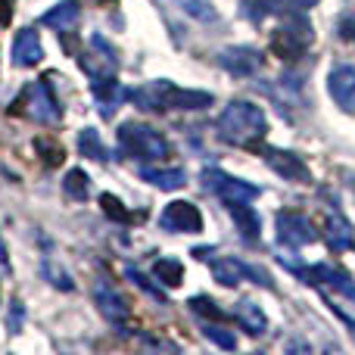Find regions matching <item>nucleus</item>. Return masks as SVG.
Masks as SVG:
<instances>
[{
  "label": "nucleus",
  "instance_id": "obj_1",
  "mask_svg": "<svg viewBox=\"0 0 355 355\" xmlns=\"http://www.w3.org/2000/svg\"><path fill=\"white\" fill-rule=\"evenodd\" d=\"M218 137L231 147H246L256 150L259 141L268 131V119H265L262 106L250 103V100H231L225 106V112L218 116V125H215Z\"/></svg>",
  "mask_w": 355,
  "mask_h": 355
},
{
  "label": "nucleus",
  "instance_id": "obj_2",
  "mask_svg": "<svg viewBox=\"0 0 355 355\" xmlns=\"http://www.w3.org/2000/svg\"><path fill=\"white\" fill-rule=\"evenodd\" d=\"M131 100L137 103V110L144 112H172V110H206L212 106V94L206 91H187L178 87L172 81H147L137 91H131Z\"/></svg>",
  "mask_w": 355,
  "mask_h": 355
},
{
  "label": "nucleus",
  "instance_id": "obj_3",
  "mask_svg": "<svg viewBox=\"0 0 355 355\" xmlns=\"http://www.w3.org/2000/svg\"><path fill=\"white\" fill-rule=\"evenodd\" d=\"M10 112L12 116H16V112L19 116H28L41 125H56L62 119V106H60V100H56L50 81H31V85H25L22 94L12 100Z\"/></svg>",
  "mask_w": 355,
  "mask_h": 355
},
{
  "label": "nucleus",
  "instance_id": "obj_4",
  "mask_svg": "<svg viewBox=\"0 0 355 355\" xmlns=\"http://www.w3.org/2000/svg\"><path fill=\"white\" fill-rule=\"evenodd\" d=\"M312 41H315V31L309 25L306 12L296 10L290 16H284V22L275 28V35H271V53L277 60H300L302 53H309Z\"/></svg>",
  "mask_w": 355,
  "mask_h": 355
},
{
  "label": "nucleus",
  "instance_id": "obj_5",
  "mask_svg": "<svg viewBox=\"0 0 355 355\" xmlns=\"http://www.w3.org/2000/svg\"><path fill=\"white\" fill-rule=\"evenodd\" d=\"M119 144L128 156L144 162H153V159H166L168 156V141L153 131L150 125H137V122H125L119 125Z\"/></svg>",
  "mask_w": 355,
  "mask_h": 355
},
{
  "label": "nucleus",
  "instance_id": "obj_6",
  "mask_svg": "<svg viewBox=\"0 0 355 355\" xmlns=\"http://www.w3.org/2000/svg\"><path fill=\"white\" fill-rule=\"evenodd\" d=\"M202 187H206L209 193H215L218 200H225L227 206H234V202H252L259 193H262V187L225 175L221 168H206V172H202Z\"/></svg>",
  "mask_w": 355,
  "mask_h": 355
},
{
  "label": "nucleus",
  "instance_id": "obj_7",
  "mask_svg": "<svg viewBox=\"0 0 355 355\" xmlns=\"http://www.w3.org/2000/svg\"><path fill=\"white\" fill-rule=\"evenodd\" d=\"M212 277L221 284V287H237L240 281H256L259 287H275L268 271L256 268V265H246L240 259H215L212 262Z\"/></svg>",
  "mask_w": 355,
  "mask_h": 355
},
{
  "label": "nucleus",
  "instance_id": "obj_8",
  "mask_svg": "<svg viewBox=\"0 0 355 355\" xmlns=\"http://www.w3.org/2000/svg\"><path fill=\"white\" fill-rule=\"evenodd\" d=\"M159 225H162V231H172V234H200L202 231V215L193 202L175 200L162 209Z\"/></svg>",
  "mask_w": 355,
  "mask_h": 355
},
{
  "label": "nucleus",
  "instance_id": "obj_9",
  "mask_svg": "<svg viewBox=\"0 0 355 355\" xmlns=\"http://www.w3.org/2000/svg\"><path fill=\"white\" fill-rule=\"evenodd\" d=\"M315 237H318V231H315V225L306 218V215H300V212H277V240H281V246L296 250V246L315 243Z\"/></svg>",
  "mask_w": 355,
  "mask_h": 355
},
{
  "label": "nucleus",
  "instance_id": "obj_10",
  "mask_svg": "<svg viewBox=\"0 0 355 355\" xmlns=\"http://www.w3.org/2000/svg\"><path fill=\"white\" fill-rule=\"evenodd\" d=\"M259 153L281 178L296 184H312V172H309V166L296 153H287V150H277V147H259Z\"/></svg>",
  "mask_w": 355,
  "mask_h": 355
},
{
  "label": "nucleus",
  "instance_id": "obj_11",
  "mask_svg": "<svg viewBox=\"0 0 355 355\" xmlns=\"http://www.w3.org/2000/svg\"><path fill=\"white\" fill-rule=\"evenodd\" d=\"M262 62H265V56L256 47H227L218 53V66L227 69L231 75H240V78L256 75L262 69Z\"/></svg>",
  "mask_w": 355,
  "mask_h": 355
},
{
  "label": "nucleus",
  "instance_id": "obj_12",
  "mask_svg": "<svg viewBox=\"0 0 355 355\" xmlns=\"http://www.w3.org/2000/svg\"><path fill=\"white\" fill-rule=\"evenodd\" d=\"M327 91L343 112H355V66H334L327 75Z\"/></svg>",
  "mask_w": 355,
  "mask_h": 355
},
{
  "label": "nucleus",
  "instance_id": "obj_13",
  "mask_svg": "<svg viewBox=\"0 0 355 355\" xmlns=\"http://www.w3.org/2000/svg\"><path fill=\"white\" fill-rule=\"evenodd\" d=\"M94 300H97L100 315H103V318L110 321V324L122 327L125 321H128V302H125L122 296H119L116 290L110 287V284H103V281H100L97 287H94Z\"/></svg>",
  "mask_w": 355,
  "mask_h": 355
},
{
  "label": "nucleus",
  "instance_id": "obj_14",
  "mask_svg": "<svg viewBox=\"0 0 355 355\" xmlns=\"http://www.w3.org/2000/svg\"><path fill=\"white\" fill-rule=\"evenodd\" d=\"M41 60H44V47H41V41H37V35L31 28H22L16 35V41H12V66L31 69Z\"/></svg>",
  "mask_w": 355,
  "mask_h": 355
},
{
  "label": "nucleus",
  "instance_id": "obj_15",
  "mask_svg": "<svg viewBox=\"0 0 355 355\" xmlns=\"http://www.w3.org/2000/svg\"><path fill=\"white\" fill-rule=\"evenodd\" d=\"M324 240H327V246H331L334 252H346V250H352V225L343 218L340 212H331L327 215V221H324Z\"/></svg>",
  "mask_w": 355,
  "mask_h": 355
},
{
  "label": "nucleus",
  "instance_id": "obj_16",
  "mask_svg": "<svg viewBox=\"0 0 355 355\" xmlns=\"http://www.w3.org/2000/svg\"><path fill=\"white\" fill-rule=\"evenodd\" d=\"M234 318L240 321V327H243L250 337H259V334L268 331V318H265V312L252 300H240L237 309H234Z\"/></svg>",
  "mask_w": 355,
  "mask_h": 355
},
{
  "label": "nucleus",
  "instance_id": "obj_17",
  "mask_svg": "<svg viewBox=\"0 0 355 355\" xmlns=\"http://www.w3.org/2000/svg\"><path fill=\"white\" fill-rule=\"evenodd\" d=\"M75 22H78V0H62V3H56L53 10L41 16V25L56 31H72Z\"/></svg>",
  "mask_w": 355,
  "mask_h": 355
},
{
  "label": "nucleus",
  "instance_id": "obj_18",
  "mask_svg": "<svg viewBox=\"0 0 355 355\" xmlns=\"http://www.w3.org/2000/svg\"><path fill=\"white\" fill-rule=\"evenodd\" d=\"M231 218H234V225L240 227L243 240L256 243V240H259V231H262V221H259V215L252 212L250 202H234V206H231Z\"/></svg>",
  "mask_w": 355,
  "mask_h": 355
},
{
  "label": "nucleus",
  "instance_id": "obj_19",
  "mask_svg": "<svg viewBox=\"0 0 355 355\" xmlns=\"http://www.w3.org/2000/svg\"><path fill=\"white\" fill-rule=\"evenodd\" d=\"M141 178L150 181L153 187H159V190H181L184 181H187L181 168H166V172H162V168H147V166L141 168Z\"/></svg>",
  "mask_w": 355,
  "mask_h": 355
},
{
  "label": "nucleus",
  "instance_id": "obj_20",
  "mask_svg": "<svg viewBox=\"0 0 355 355\" xmlns=\"http://www.w3.org/2000/svg\"><path fill=\"white\" fill-rule=\"evenodd\" d=\"M62 190H66L69 200H87L91 181H87V175L81 172V168H69L66 178H62Z\"/></svg>",
  "mask_w": 355,
  "mask_h": 355
},
{
  "label": "nucleus",
  "instance_id": "obj_21",
  "mask_svg": "<svg viewBox=\"0 0 355 355\" xmlns=\"http://www.w3.org/2000/svg\"><path fill=\"white\" fill-rule=\"evenodd\" d=\"M35 150H37V156L44 159V166L47 168L62 166V159H66V150H62L53 137H35Z\"/></svg>",
  "mask_w": 355,
  "mask_h": 355
},
{
  "label": "nucleus",
  "instance_id": "obj_22",
  "mask_svg": "<svg viewBox=\"0 0 355 355\" xmlns=\"http://www.w3.org/2000/svg\"><path fill=\"white\" fill-rule=\"evenodd\" d=\"M153 275L159 277V284H168V287H181L184 281V265L178 259H159L153 265Z\"/></svg>",
  "mask_w": 355,
  "mask_h": 355
},
{
  "label": "nucleus",
  "instance_id": "obj_23",
  "mask_svg": "<svg viewBox=\"0 0 355 355\" xmlns=\"http://www.w3.org/2000/svg\"><path fill=\"white\" fill-rule=\"evenodd\" d=\"M78 150H81V156H87V159H97V162L106 159V147L94 128H85L78 135Z\"/></svg>",
  "mask_w": 355,
  "mask_h": 355
},
{
  "label": "nucleus",
  "instance_id": "obj_24",
  "mask_svg": "<svg viewBox=\"0 0 355 355\" xmlns=\"http://www.w3.org/2000/svg\"><path fill=\"white\" fill-rule=\"evenodd\" d=\"M100 206H103V212L106 215H110V218L112 221H137V218H147V212H128V209H125L122 206V200H116V196H112V193H103V196H100Z\"/></svg>",
  "mask_w": 355,
  "mask_h": 355
},
{
  "label": "nucleus",
  "instance_id": "obj_25",
  "mask_svg": "<svg viewBox=\"0 0 355 355\" xmlns=\"http://www.w3.org/2000/svg\"><path fill=\"white\" fill-rule=\"evenodd\" d=\"M181 3V10L187 12V16L200 19V22H212L215 19V6L209 3V0H178Z\"/></svg>",
  "mask_w": 355,
  "mask_h": 355
},
{
  "label": "nucleus",
  "instance_id": "obj_26",
  "mask_svg": "<svg viewBox=\"0 0 355 355\" xmlns=\"http://www.w3.org/2000/svg\"><path fill=\"white\" fill-rule=\"evenodd\" d=\"M187 306L193 309L196 315H206V318H212V321H225L227 315L218 309V302H212L209 296H193V300H187Z\"/></svg>",
  "mask_w": 355,
  "mask_h": 355
},
{
  "label": "nucleus",
  "instance_id": "obj_27",
  "mask_svg": "<svg viewBox=\"0 0 355 355\" xmlns=\"http://www.w3.org/2000/svg\"><path fill=\"white\" fill-rule=\"evenodd\" d=\"M202 337H206L209 343L221 346V349H234V346H237V340H234L231 334L221 331V327H215V324H206V327H202Z\"/></svg>",
  "mask_w": 355,
  "mask_h": 355
},
{
  "label": "nucleus",
  "instance_id": "obj_28",
  "mask_svg": "<svg viewBox=\"0 0 355 355\" xmlns=\"http://www.w3.org/2000/svg\"><path fill=\"white\" fill-rule=\"evenodd\" d=\"M125 277H131V284H137V287H141L144 293H150V296H153V300H166V296H162V290H156L153 284H150L147 277H144L141 271L135 268V265H125Z\"/></svg>",
  "mask_w": 355,
  "mask_h": 355
},
{
  "label": "nucleus",
  "instance_id": "obj_29",
  "mask_svg": "<svg viewBox=\"0 0 355 355\" xmlns=\"http://www.w3.org/2000/svg\"><path fill=\"white\" fill-rule=\"evenodd\" d=\"M44 275L50 277V284H53V287H60V290H72V277H69L66 271L56 268V262H47V265H44Z\"/></svg>",
  "mask_w": 355,
  "mask_h": 355
},
{
  "label": "nucleus",
  "instance_id": "obj_30",
  "mask_svg": "<svg viewBox=\"0 0 355 355\" xmlns=\"http://www.w3.org/2000/svg\"><path fill=\"white\" fill-rule=\"evenodd\" d=\"M340 37H346V41H355V19H343L340 22Z\"/></svg>",
  "mask_w": 355,
  "mask_h": 355
},
{
  "label": "nucleus",
  "instance_id": "obj_31",
  "mask_svg": "<svg viewBox=\"0 0 355 355\" xmlns=\"http://www.w3.org/2000/svg\"><path fill=\"white\" fill-rule=\"evenodd\" d=\"M12 19V0H0V25H10Z\"/></svg>",
  "mask_w": 355,
  "mask_h": 355
},
{
  "label": "nucleus",
  "instance_id": "obj_32",
  "mask_svg": "<svg viewBox=\"0 0 355 355\" xmlns=\"http://www.w3.org/2000/svg\"><path fill=\"white\" fill-rule=\"evenodd\" d=\"M284 3H287V6H293V10H302V12H306L309 6H315V3H318V0H284Z\"/></svg>",
  "mask_w": 355,
  "mask_h": 355
},
{
  "label": "nucleus",
  "instance_id": "obj_33",
  "mask_svg": "<svg viewBox=\"0 0 355 355\" xmlns=\"http://www.w3.org/2000/svg\"><path fill=\"white\" fill-rule=\"evenodd\" d=\"M0 265H6V246H3V240H0Z\"/></svg>",
  "mask_w": 355,
  "mask_h": 355
},
{
  "label": "nucleus",
  "instance_id": "obj_34",
  "mask_svg": "<svg viewBox=\"0 0 355 355\" xmlns=\"http://www.w3.org/2000/svg\"><path fill=\"white\" fill-rule=\"evenodd\" d=\"M97 3H110V0H97Z\"/></svg>",
  "mask_w": 355,
  "mask_h": 355
}]
</instances>
